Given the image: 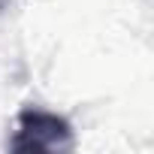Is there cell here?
<instances>
[{"mask_svg":"<svg viewBox=\"0 0 154 154\" xmlns=\"http://www.w3.org/2000/svg\"><path fill=\"white\" fill-rule=\"evenodd\" d=\"M12 151H69L72 127L63 115L24 106L15 118V133L9 139Z\"/></svg>","mask_w":154,"mask_h":154,"instance_id":"6da1fadb","label":"cell"}]
</instances>
